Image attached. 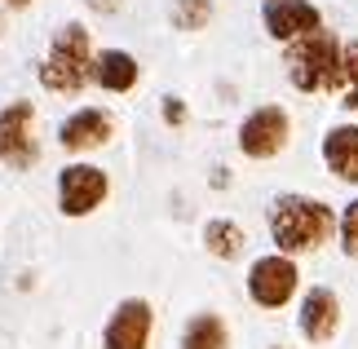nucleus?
Listing matches in <instances>:
<instances>
[{
    "label": "nucleus",
    "mask_w": 358,
    "mask_h": 349,
    "mask_svg": "<svg viewBox=\"0 0 358 349\" xmlns=\"http://www.w3.org/2000/svg\"><path fill=\"white\" fill-rule=\"evenodd\" d=\"M341 230V217L332 204L314 199V194H279L270 204V239L274 252L283 257H306L332 243Z\"/></svg>",
    "instance_id": "1"
},
{
    "label": "nucleus",
    "mask_w": 358,
    "mask_h": 349,
    "mask_svg": "<svg viewBox=\"0 0 358 349\" xmlns=\"http://www.w3.org/2000/svg\"><path fill=\"white\" fill-rule=\"evenodd\" d=\"M345 40L336 31H314V36H301L296 45H287L283 53V66H287V80L292 89L301 93H341L345 89Z\"/></svg>",
    "instance_id": "2"
},
{
    "label": "nucleus",
    "mask_w": 358,
    "mask_h": 349,
    "mask_svg": "<svg viewBox=\"0 0 358 349\" xmlns=\"http://www.w3.org/2000/svg\"><path fill=\"white\" fill-rule=\"evenodd\" d=\"M93 62H98V53H93V40H89V27L85 22H66L58 27V36H53V45L45 53V62H40V85L49 93H85L93 85Z\"/></svg>",
    "instance_id": "3"
},
{
    "label": "nucleus",
    "mask_w": 358,
    "mask_h": 349,
    "mask_svg": "<svg viewBox=\"0 0 358 349\" xmlns=\"http://www.w3.org/2000/svg\"><path fill=\"white\" fill-rule=\"evenodd\" d=\"M296 287H301L296 257L270 252V257H257L248 265V297H252L257 310H283L296 297Z\"/></svg>",
    "instance_id": "4"
},
{
    "label": "nucleus",
    "mask_w": 358,
    "mask_h": 349,
    "mask_svg": "<svg viewBox=\"0 0 358 349\" xmlns=\"http://www.w3.org/2000/svg\"><path fill=\"white\" fill-rule=\"evenodd\" d=\"M0 164L13 173H27L40 164V142H36V106L18 97L0 111Z\"/></svg>",
    "instance_id": "5"
},
{
    "label": "nucleus",
    "mask_w": 358,
    "mask_h": 349,
    "mask_svg": "<svg viewBox=\"0 0 358 349\" xmlns=\"http://www.w3.org/2000/svg\"><path fill=\"white\" fill-rule=\"evenodd\" d=\"M287 137H292V115L274 102L248 111L239 124V150L248 159H274L287 146Z\"/></svg>",
    "instance_id": "6"
},
{
    "label": "nucleus",
    "mask_w": 358,
    "mask_h": 349,
    "mask_svg": "<svg viewBox=\"0 0 358 349\" xmlns=\"http://www.w3.org/2000/svg\"><path fill=\"white\" fill-rule=\"evenodd\" d=\"M111 194V177L98 164H66L58 173V208L62 217H89Z\"/></svg>",
    "instance_id": "7"
},
{
    "label": "nucleus",
    "mask_w": 358,
    "mask_h": 349,
    "mask_svg": "<svg viewBox=\"0 0 358 349\" xmlns=\"http://www.w3.org/2000/svg\"><path fill=\"white\" fill-rule=\"evenodd\" d=\"M150 332H155V310L142 297L120 301L102 327V349H150Z\"/></svg>",
    "instance_id": "8"
},
{
    "label": "nucleus",
    "mask_w": 358,
    "mask_h": 349,
    "mask_svg": "<svg viewBox=\"0 0 358 349\" xmlns=\"http://www.w3.org/2000/svg\"><path fill=\"white\" fill-rule=\"evenodd\" d=\"M261 22H266V36L279 40V45H296L301 36L323 31V13L310 0H266L261 5Z\"/></svg>",
    "instance_id": "9"
},
{
    "label": "nucleus",
    "mask_w": 358,
    "mask_h": 349,
    "mask_svg": "<svg viewBox=\"0 0 358 349\" xmlns=\"http://www.w3.org/2000/svg\"><path fill=\"white\" fill-rule=\"evenodd\" d=\"M115 137V120L111 111L102 106H80L76 115H66L58 124V146L66 150V155H85V150H98Z\"/></svg>",
    "instance_id": "10"
},
{
    "label": "nucleus",
    "mask_w": 358,
    "mask_h": 349,
    "mask_svg": "<svg viewBox=\"0 0 358 349\" xmlns=\"http://www.w3.org/2000/svg\"><path fill=\"white\" fill-rule=\"evenodd\" d=\"M296 327H301V336H306L310 345H327L341 332V297L332 287H306Z\"/></svg>",
    "instance_id": "11"
},
{
    "label": "nucleus",
    "mask_w": 358,
    "mask_h": 349,
    "mask_svg": "<svg viewBox=\"0 0 358 349\" xmlns=\"http://www.w3.org/2000/svg\"><path fill=\"white\" fill-rule=\"evenodd\" d=\"M323 164L345 186H358V124H332L323 133Z\"/></svg>",
    "instance_id": "12"
},
{
    "label": "nucleus",
    "mask_w": 358,
    "mask_h": 349,
    "mask_svg": "<svg viewBox=\"0 0 358 349\" xmlns=\"http://www.w3.org/2000/svg\"><path fill=\"white\" fill-rule=\"evenodd\" d=\"M137 80H142V66L124 49H102L98 62H93V85L106 93H129V89H137Z\"/></svg>",
    "instance_id": "13"
},
{
    "label": "nucleus",
    "mask_w": 358,
    "mask_h": 349,
    "mask_svg": "<svg viewBox=\"0 0 358 349\" xmlns=\"http://www.w3.org/2000/svg\"><path fill=\"white\" fill-rule=\"evenodd\" d=\"M203 248H208V257H217V261H239L243 248H248V234H243L239 221L213 217L208 226H203Z\"/></svg>",
    "instance_id": "14"
},
{
    "label": "nucleus",
    "mask_w": 358,
    "mask_h": 349,
    "mask_svg": "<svg viewBox=\"0 0 358 349\" xmlns=\"http://www.w3.org/2000/svg\"><path fill=\"white\" fill-rule=\"evenodd\" d=\"M182 349H230V332L222 323V314L213 310L190 314V323L182 327Z\"/></svg>",
    "instance_id": "15"
},
{
    "label": "nucleus",
    "mask_w": 358,
    "mask_h": 349,
    "mask_svg": "<svg viewBox=\"0 0 358 349\" xmlns=\"http://www.w3.org/2000/svg\"><path fill=\"white\" fill-rule=\"evenodd\" d=\"M173 27L177 31H203L213 18V0H173Z\"/></svg>",
    "instance_id": "16"
},
{
    "label": "nucleus",
    "mask_w": 358,
    "mask_h": 349,
    "mask_svg": "<svg viewBox=\"0 0 358 349\" xmlns=\"http://www.w3.org/2000/svg\"><path fill=\"white\" fill-rule=\"evenodd\" d=\"M336 239H341V252L358 261V199H350V204H345V213H341V230H336Z\"/></svg>",
    "instance_id": "17"
},
{
    "label": "nucleus",
    "mask_w": 358,
    "mask_h": 349,
    "mask_svg": "<svg viewBox=\"0 0 358 349\" xmlns=\"http://www.w3.org/2000/svg\"><path fill=\"white\" fill-rule=\"evenodd\" d=\"M341 62H345V85L358 89V40H345V53H341Z\"/></svg>",
    "instance_id": "18"
},
{
    "label": "nucleus",
    "mask_w": 358,
    "mask_h": 349,
    "mask_svg": "<svg viewBox=\"0 0 358 349\" xmlns=\"http://www.w3.org/2000/svg\"><path fill=\"white\" fill-rule=\"evenodd\" d=\"M164 120H169L173 129L186 124V102H182V97H164Z\"/></svg>",
    "instance_id": "19"
},
{
    "label": "nucleus",
    "mask_w": 358,
    "mask_h": 349,
    "mask_svg": "<svg viewBox=\"0 0 358 349\" xmlns=\"http://www.w3.org/2000/svg\"><path fill=\"white\" fill-rule=\"evenodd\" d=\"M85 5H89L93 13H115V9L124 5V0H85Z\"/></svg>",
    "instance_id": "20"
},
{
    "label": "nucleus",
    "mask_w": 358,
    "mask_h": 349,
    "mask_svg": "<svg viewBox=\"0 0 358 349\" xmlns=\"http://www.w3.org/2000/svg\"><path fill=\"white\" fill-rule=\"evenodd\" d=\"M341 106H345V111H358V89H350L345 97H341Z\"/></svg>",
    "instance_id": "21"
},
{
    "label": "nucleus",
    "mask_w": 358,
    "mask_h": 349,
    "mask_svg": "<svg viewBox=\"0 0 358 349\" xmlns=\"http://www.w3.org/2000/svg\"><path fill=\"white\" fill-rule=\"evenodd\" d=\"M5 5H13V9H27V5H31V0H5Z\"/></svg>",
    "instance_id": "22"
},
{
    "label": "nucleus",
    "mask_w": 358,
    "mask_h": 349,
    "mask_svg": "<svg viewBox=\"0 0 358 349\" xmlns=\"http://www.w3.org/2000/svg\"><path fill=\"white\" fill-rule=\"evenodd\" d=\"M0 36H5V18H0Z\"/></svg>",
    "instance_id": "23"
},
{
    "label": "nucleus",
    "mask_w": 358,
    "mask_h": 349,
    "mask_svg": "<svg viewBox=\"0 0 358 349\" xmlns=\"http://www.w3.org/2000/svg\"><path fill=\"white\" fill-rule=\"evenodd\" d=\"M274 349H283V345H274Z\"/></svg>",
    "instance_id": "24"
}]
</instances>
